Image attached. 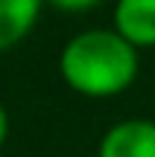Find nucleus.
Wrapping results in <instances>:
<instances>
[{"instance_id": "nucleus-5", "label": "nucleus", "mask_w": 155, "mask_h": 157, "mask_svg": "<svg viewBox=\"0 0 155 157\" xmlns=\"http://www.w3.org/2000/svg\"><path fill=\"white\" fill-rule=\"evenodd\" d=\"M53 6H59V9L64 12H82V9H91V6H97L100 0H50Z\"/></svg>"}, {"instance_id": "nucleus-6", "label": "nucleus", "mask_w": 155, "mask_h": 157, "mask_svg": "<svg viewBox=\"0 0 155 157\" xmlns=\"http://www.w3.org/2000/svg\"><path fill=\"white\" fill-rule=\"evenodd\" d=\"M6 140V111L0 108V143Z\"/></svg>"}, {"instance_id": "nucleus-1", "label": "nucleus", "mask_w": 155, "mask_h": 157, "mask_svg": "<svg viewBox=\"0 0 155 157\" xmlns=\"http://www.w3.org/2000/svg\"><path fill=\"white\" fill-rule=\"evenodd\" d=\"M138 52L120 32L88 29L67 41L62 52V76L85 96H111L132 84Z\"/></svg>"}, {"instance_id": "nucleus-3", "label": "nucleus", "mask_w": 155, "mask_h": 157, "mask_svg": "<svg viewBox=\"0 0 155 157\" xmlns=\"http://www.w3.org/2000/svg\"><path fill=\"white\" fill-rule=\"evenodd\" d=\"M117 32L135 47L155 44V0H117Z\"/></svg>"}, {"instance_id": "nucleus-2", "label": "nucleus", "mask_w": 155, "mask_h": 157, "mask_svg": "<svg viewBox=\"0 0 155 157\" xmlns=\"http://www.w3.org/2000/svg\"><path fill=\"white\" fill-rule=\"evenodd\" d=\"M100 157H155V122L126 119L105 131Z\"/></svg>"}, {"instance_id": "nucleus-4", "label": "nucleus", "mask_w": 155, "mask_h": 157, "mask_svg": "<svg viewBox=\"0 0 155 157\" xmlns=\"http://www.w3.org/2000/svg\"><path fill=\"white\" fill-rule=\"evenodd\" d=\"M41 0H0V50L18 44L32 29Z\"/></svg>"}]
</instances>
